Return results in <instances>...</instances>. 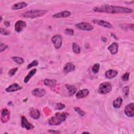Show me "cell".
Segmentation results:
<instances>
[{
  "instance_id": "1",
  "label": "cell",
  "mask_w": 134,
  "mask_h": 134,
  "mask_svg": "<svg viewBox=\"0 0 134 134\" xmlns=\"http://www.w3.org/2000/svg\"><path fill=\"white\" fill-rule=\"evenodd\" d=\"M94 12H103L110 14L116 13H131L132 12V9L130 8L125 7L119 6H114L109 5H103L100 6L95 7L93 8Z\"/></svg>"
},
{
  "instance_id": "2",
  "label": "cell",
  "mask_w": 134,
  "mask_h": 134,
  "mask_svg": "<svg viewBox=\"0 0 134 134\" xmlns=\"http://www.w3.org/2000/svg\"><path fill=\"white\" fill-rule=\"evenodd\" d=\"M69 114L67 113H57L54 116L48 119V122L50 125H59L65 120Z\"/></svg>"
},
{
  "instance_id": "3",
  "label": "cell",
  "mask_w": 134,
  "mask_h": 134,
  "mask_svg": "<svg viewBox=\"0 0 134 134\" xmlns=\"http://www.w3.org/2000/svg\"><path fill=\"white\" fill-rule=\"evenodd\" d=\"M47 13V10L44 9H32L25 12L22 14V16L25 18H34L39 17Z\"/></svg>"
},
{
  "instance_id": "4",
  "label": "cell",
  "mask_w": 134,
  "mask_h": 134,
  "mask_svg": "<svg viewBox=\"0 0 134 134\" xmlns=\"http://www.w3.org/2000/svg\"><path fill=\"white\" fill-rule=\"evenodd\" d=\"M111 91V85L110 83L105 82L102 83L98 87V92L101 94H106Z\"/></svg>"
},
{
  "instance_id": "5",
  "label": "cell",
  "mask_w": 134,
  "mask_h": 134,
  "mask_svg": "<svg viewBox=\"0 0 134 134\" xmlns=\"http://www.w3.org/2000/svg\"><path fill=\"white\" fill-rule=\"evenodd\" d=\"M75 27L81 30L91 31L94 29V27L89 23L82 22L75 25Z\"/></svg>"
},
{
  "instance_id": "6",
  "label": "cell",
  "mask_w": 134,
  "mask_h": 134,
  "mask_svg": "<svg viewBox=\"0 0 134 134\" xmlns=\"http://www.w3.org/2000/svg\"><path fill=\"white\" fill-rule=\"evenodd\" d=\"M51 41L55 49H59L62 44V38L60 35L53 36L51 38Z\"/></svg>"
},
{
  "instance_id": "7",
  "label": "cell",
  "mask_w": 134,
  "mask_h": 134,
  "mask_svg": "<svg viewBox=\"0 0 134 134\" xmlns=\"http://www.w3.org/2000/svg\"><path fill=\"white\" fill-rule=\"evenodd\" d=\"M124 113L128 117H133L134 116V104L131 103L126 105L124 109Z\"/></svg>"
},
{
  "instance_id": "8",
  "label": "cell",
  "mask_w": 134,
  "mask_h": 134,
  "mask_svg": "<svg viewBox=\"0 0 134 134\" xmlns=\"http://www.w3.org/2000/svg\"><path fill=\"white\" fill-rule=\"evenodd\" d=\"M21 126L23 128H24L27 130H31L34 128V126L27 120L25 116H23L21 117Z\"/></svg>"
},
{
  "instance_id": "9",
  "label": "cell",
  "mask_w": 134,
  "mask_h": 134,
  "mask_svg": "<svg viewBox=\"0 0 134 134\" xmlns=\"http://www.w3.org/2000/svg\"><path fill=\"white\" fill-rule=\"evenodd\" d=\"M26 27V23L21 20H19L16 22L15 24V30L17 32H19L23 31V30Z\"/></svg>"
},
{
  "instance_id": "10",
  "label": "cell",
  "mask_w": 134,
  "mask_h": 134,
  "mask_svg": "<svg viewBox=\"0 0 134 134\" xmlns=\"http://www.w3.org/2000/svg\"><path fill=\"white\" fill-rule=\"evenodd\" d=\"M92 21L94 24H97V25L103 26L104 27H106V28H110L112 27V25L110 23L107 22L105 20H103L94 19V20H93Z\"/></svg>"
},
{
  "instance_id": "11",
  "label": "cell",
  "mask_w": 134,
  "mask_h": 134,
  "mask_svg": "<svg viewBox=\"0 0 134 134\" xmlns=\"http://www.w3.org/2000/svg\"><path fill=\"white\" fill-rule=\"evenodd\" d=\"M46 94V91L43 88H37L32 91V95L35 97H41Z\"/></svg>"
},
{
  "instance_id": "12",
  "label": "cell",
  "mask_w": 134,
  "mask_h": 134,
  "mask_svg": "<svg viewBox=\"0 0 134 134\" xmlns=\"http://www.w3.org/2000/svg\"><path fill=\"white\" fill-rule=\"evenodd\" d=\"M9 118V113L7 109L4 108L1 112V121L4 123L7 122Z\"/></svg>"
},
{
  "instance_id": "13",
  "label": "cell",
  "mask_w": 134,
  "mask_h": 134,
  "mask_svg": "<svg viewBox=\"0 0 134 134\" xmlns=\"http://www.w3.org/2000/svg\"><path fill=\"white\" fill-rule=\"evenodd\" d=\"M29 115L30 116L35 119H39L40 116V113L38 109L37 108H30L29 110Z\"/></svg>"
},
{
  "instance_id": "14",
  "label": "cell",
  "mask_w": 134,
  "mask_h": 134,
  "mask_svg": "<svg viewBox=\"0 0 134 134\" xmlns=\"http://www.w3.org/2000/svg\"><path fill=\"white\" fill-rule=\"evenodd\" d=\"M71 15V12L68 10H64L58 13H57L52 16L53 18H66Z\"/></svg>"
},
{
  "instance_id": "15",
  "label": "cell",
  "mask_w": 134,
  "mask_h": 134,
  "mask_svg": "<svg viewBox=\"0 0 134 134\" xmlns=\"http://www.w3.org/2000/svg\"><path fill=\"white\" fill-rule=\"evenodd\" d=\"M75 65L72 63L71 62H68L66 63L63 68V71L64 72L68 73L72 71H75Z\"/></svg>"
},
{
  "instance_id": "16",
  "label": "cell",
  "mask_w": 134,
  "mask_h": 134,
  "mask_svg": "<svg viewBox=\"0 0 134 134\" xmlns=\"http://www.w3.org/2000/svg\"><path fill=\"white\" fill-rule=\"evenodd\" d=\"M89 94V91L87 89H83L78 91L76 94V97L78 99L84 98Z\"/></svg>"
},
{
  "instance_id": "17",
  "label": "cell",
  "mask_w": 134,
  "mask_h": 134,
  "mask_svg": "<svg viewBox=\"0 0 134 134\" xmlns=\"http://www.w3.org/2000/svg\"><path fill=\"white\" fill-rule=\"evenodd\" d=\"M108 50L109 51L111 54H115L118 52V44L117 42L111 43L108 47Z\"/></svg>"
},
{
  "instance_id": "18",
  "label": "cell",
  "mask_w": 134,
  "mask_h": 134,
  "mask_svg": "<svg viewBox=\"0 0 134 134\" xmlns=\"http://www.w3.org/2000/svg\"><path fill=\"white\" fill-rule=\"evenodd\" d=\"M118 74V72L116 70L110 69L107 70L105 72V76L106 78L108 79H113L115 77H116Z\"/></svg>"
},
{
  "instance_id": "19",
  "label": "cell",
  "mask_w": 134,
  "mask_h": 134,
  "mask_svg": "<svg viewBox=\"0 0 134 134\" xmlns=\"http://www.w3.org/2000/svg\"><path fill=\"white\" fill-rule=\"evenodd\" d=\"M21 88L22 87L20 86L18 84L13 83L6 88V91L7 92H13L21 90Z\"/></svg>"
},
{
  "instance_id": "20",
  "label": "cell",
  "mask_w": 134,
  "mask_h": 134,
  "mask_svg": "<svg viewBox=\"0 0 134 134\" xmlns=\"http://www.w3.org/2000/svg\"><path fill=\"white\" fill-rule=\"evenodd\" d=\"M27 6V4L25 2H19L17 3L14 4L12 6V9L14 10L22 9L24 7H26Z\"/></svg>"
},
{
  "instance_id": "21",
  "label": "cell",
  "mask_w": 134,
  "mask_h": 134,
  "mask_svg": "<svg viewBox=\"0 0 134 134\" xmlns=\"http://www.w3.org/2000/svg\"><path fill=\"white\" fill-rule=\"evenodd\" d=\"M65 87L66 89L68 90L69 96H73L76 92V88L74 85L67 84L65 85Z\"/></svg>"
},
{
  "instance_id": "22",
  "label": "cell",
  "mask_w": 134,
  "mask_h": 134,
  "mask_svg": "<svg viewBox=\"0 0 134 134\" xmlns=\"http://www.w3.org/2000/svg\"><path fill=\"white\" fill-rule=\"evenodd\" d=\"M43 83L45 85L51 87H53L56 85V81L53 79H45Z\"/></svg>"
},
{
  "instance_id": "23",
  "label": "cell",
  "mask_w": 134,
  "mask_h": 134,
  "mask_svg": "<svg viewBox=\"0 0 134 134\" xmlns=\"http://www.w3.org/2000/svg\"><path fill=\"white\" fill-rule=\"evenodd\" d=\"M122 103V99L120 97H118L116 98L113 102V107L115 108H119L121 106Z\"/></svg>"
},
{
  "instance_id": "24",
  "label": "cell",
  "mask_w": 134,
  "mask_h": 134,
  "mask_svg": "<svg viewBox=\"0 0 134 134\" xmlns=\"http://www.w3.org/2000/svg\"><path fill=\"white\" fill-rule=\"evenodd\" d=\"M37 71V69H32L27 75V76L25 77V79H24V82L27 83L28 82V81L30 80V79L31 78V77L36 73Z\"/></svg>"
},
{
  "instance_id": "25",
  "label": "cell",
  "mask_w": 134,
  "mask_h": 134,
  "mask_svg": "<svg viewBox=\"0 0 134 134\" xmlns=\"http://www.w3.org/2000/svg\"><path fill=\"white\" fill-rule=\"evenodd\" d=\"M72 50L74 53L76 54H79L81 52V48L80 46L76 43H73L72 44Z\"/></svg>"
},
{
  "instance_id": "26",
  "label": "cell",
  "mask_w": 134,
  "mask_h": 134,
  "mask_svg": "<svg viewBox=\"0 0 134 134\" xmlns=\"http://www.w3.org/2000/svg\"><path fill=\"white\" fill-rule=\"evenodd\" d=\"M12 59L18 64H21L24 62V60L23 58L19 57H13Z\"/></svg>"
},
{
  "instance_id": "27",
  "label": "cell",
  "mask_w": 134,
  "mask_h": 134,
  "mask_svg": "<svg viewBox=\"0 0 134 134\" xmlns=\"http://www.w3.org/2000/svg\"><path fill=\"white\" fill-rule=\"evenodd\" d=\"M100 65L98 63H95L92 67V71L94 73H97L98 72L99 70Z\"/></svg>"
},
{
  "instance_id": "28",
  "label": "cell",
  "mask_w": 134,
  "mask_h": 134,
  "mask_svg": "<svg viewBox=\"0 0 134 134\" xmlns=\"http://www.w3.org/2000/svg\"><path fill=\"white\" fill-rule=\"evenodd\" d=\"M38 65V61L35 60L34 61H32L31 62H30L28 65H27V69H29L33 67V66H37Z\"/></svg>"
},
{
  "instance_id": "29",
  "label": "cell",
  "mask_w": 134,
  "mask_h": 134,
  "mask_svg": "<svg viewBox=\"0 0 134 134\" xmlns=\"http://www.w3.org/2000/svg\"><path fill=\"white\" fill-rule=\"evenodd\" d=\"M74 110L78 113V114H79L81 116H84L85 115V112L79 107H74Z\"/></svg>"
},
{
  "instance_id": "30",
  "label": "cell",
  "mask_w": 134,
  "mask_h": 134,
  "mask_svg": "<svg viewBox=\"0 0 134 134\" xmlns=\"http://www.w3.org/2000/svg\"><path fill=\"white\" fill-rule=\"evenodd\" d=\"M65 107V106L64 104H62L61 103H59L56 104L55 106V108L57 110H61V109L64 108Z\"/></svg>"
},
{
  "instance_id": "31",
  "label": "cell",
  "mask_w": 134,
  "mask_h": 134,
  "mask_svg": "<svg viewBox=\"0 0 134 134\" xmlns=\"http://www.w3.org/2000/svg\"><path fill=\"white\" fill-rule=\"evenodd\" d=\"M129 78V73L128 72H126L124 73L121 77V79L124 81H127Z\"/></svg>"
},
{
  "instance_id": "32",
  "label": "cell",
  "mask_w": 134,
  "mask_h": 134,
  "mask_svg": "<svg viewBox=\"0 0 134 134\" xmlns=\"http://www.w3.org/2000/svg\"><path fill=\"white\" fill-rule=\"evenodd\" d=\"M18 70V68H13V69H11L9 71V72H8V74L10 76H13L16 72V71H17Z\"/></svg>"
},
{
  "instance_id": "33",
  "label": "cell",
  "mask_w": 134,
  "mask_h": 134,
  "mask_svg": "<svg viewBox=\"0 0 134 134\" xmlns=\"http://www.w3.org/2000/svg\"><path fill=\"white\" fill-rule=\"evenodd\" d=\"M0 32H1V34L3 35H5V36H6V35H8L10 33V32L9 31H8L7 30L5 29H4L3 28H1L0 29Z\"/></svg>"
},
{
  "instance_id": "34",
  "label": "cell",
  "mask_w": 134,
  "mask_h": 134,
  "mask_svg": "<svg viewBox=\"0 0 134 134\" xmlns=\"http://www.w3.org/2000/svg\"><path fill=\"white\" fill-rule=\"evenodd\" d=\"M64 32L66 35H69V36H72L74 34V31L73 29H69V28H68V29H66L64 31Z\"/></svg>"
},
{
  "instance_id": "35",
  "label": "cell",
  "mask_w": 134,
  "mask_h": 134,
  "mask_svg": "<svg viewBox=\"0 0 134 134\" xmlns=\"http://www.w3.org/2000/svg\"><path fill=\"white\" fill-rule=\"evenodd\" d=\"M8 46L4 44V43H1V44H0V49H1V52H3V51L5 50L7 48Z\"/></svg>"
},
{
  "instance_id": "36",
  "label": "cell",
  "mask_w": 134,
  "mask_h": 134,
  "mask_svg": "<svg viewBox=\"0 0 134 134\" xmlns=\"http://www.w3.org/2000/svg\"><path fill=\"white\" fill-rule=\"evenodd\" d=\"M129 87L128 86H126L124 87L123 88V92L124 93V95L125 96H127L128 93H129Z\"/></svg>"
},
{
  "instance_id": "37",
  "label": "cell",
  "mask_w": 134,
  "mask_h": 134,
  "mask_svg": "<svg viewBox=\"0 0 134 134\" xmlns=\"http://www.w3.org/2000/svg\"><path fill=\"white\" fill-rule=\"evenodd\" d=\"M4 24H5V25L6 27H9V25H10L9 22L7 21H5L4 22Z\"/></svg>"
},
{
  "instance_id": "38",
  "label": "cell",
  "mask_w": 134,
  "mask_h": 134,
  "mask_svg": "<svg viewBox=\"0 0 134 134\" xmlns=\"http://www.w3.org/2000/svg\"><path fill=\"white\" fill-rule=\"evenodd\" d=\"M51 133H60L59 131H52V130H48Z\"/></svg>"
},
{
  "instance_id": "39",
  "label": "cell",
  "mask_w": 134,
  "mask_h": 134,
  "mask_svg": "<svg viewBox=\"0 0 134 134\" xmlns=\"http://www.w3.org/2000/svg\"><path fill=\"white\" fill-rule=\"evenodd\" d=\"M90 133V132H88V131H84V132H82V133Z\"/></svg>"
}]
</instances>
